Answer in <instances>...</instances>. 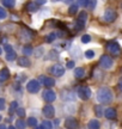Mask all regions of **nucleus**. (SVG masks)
<instances>
[{
	"label": "nucleus",
	"mask_w": 122,
	"mask_h": 129,
	"mask_svg": "<svg viewBox=\"0 0 122 129\" xmlns=\"http://www.w3.org/2000/svg\"><path fill=\"white\" fill-rule=\"evenodd\" d=\"M97 101L101 104H109L113 101V92L109 87H101L97 91Z\"/></svg>",
	"instance_id": "nucleus-1"
},
{
	"label": "nucleus",
	"mask_w": 122,
	"mask_h": 129,
	"mask_svg": "<svg viewBox=\"0 0 122 129\" xmlns=\"http://www.w3.org/2000/svg\"><path fill=\"white\" fill-rule=\"evenodd\" d=\"M77 94H78V97H79L80 99L87 101L90 97H91L92 92H91L90 87H87V86H80V87H78V90H77Z\"/></svg>",
	"instance_id": "nucleus-2"
},
{
	"label": "nucleus",
	"mask_w": 122,
	"mask_h": 129,
	"mask_svg": "<svg viewBox=\"0 0 122 129\" xmlns=\"http://www.w3.org/2000/svg\"><path fill=\"white\" fill-rule=\"evenodd\" d=\"M114 64V60L108 55H103L99 60V66L104 69H110Z\"/></svg>",
	"instance_id": "nucleus-3"
},
{
	"label": "nucleus",
	"mask_w": 122,
	"mask_h": 129,
	"mask_svg": "<svg viewBox=\"0 0 122 129\" xmlns=\"http://www.w3.org/2000/svg\"><path fill=\"white\" fill-rule=\"evenodd\" d=\"M86 19H87V13L85 12V11H81L78 16V19H77V22H75V28L77 30H81V29L84 28L85 23H86Z\"/></svg>",
	"instance_id": "nucleus-4"
},
{
	"label": "nucleus",
	"mask_w": 122,
	"mask_h": 129,
	"mask_svg": "<svg viewBox=\"0 0 122 129\" xmlns=\"http://www.w3.org/2000/svg\"><path fill=\"white\" fill-rule=\"evenodd\" d=\"M103 18L107 23H113V22H115V19L117 18V13L113 9H107L104 12Z\"/></svg>",
	"instance_id": "nucleus-5"
},
{
	"label": "nucleus",
	"mask_w": 122,
	"mask_h": 129,
	"mask_svg": "<svg viewBox=\"0 0 122 129\" xmlns=\"http://www.w3.org/2000/svg\"><path fill=\"white\" fill-rule=\"evenodd\" d=\"M40 88H41V85H40V81L38 80H30L26 85V90H28L30 93H37L40 91Z\"/></svg>",
	"instance_id": "nucleus-6"
},
{
	"label": "nucleus",
	"mask_w": 122,
	"mask_h": 129,
	"mask_svg": "<svg viewBox=\"0 0 122 129\" xmlns=\"http://www.w3.org/2000/svg\"><path fill=\"white\" fill-rule=\"evenodd\" d=\"M107 49L111 55H118L121 53V47L118 46V43H116V42H109L107 44Z\"/></svg>",
	"instance_id": "nucleus-7"
},
{
	"label": "nucleus",
	"mask_w": 122,
	"mask_h": 129,
	"mask_svg": "<svg viewBox=\"0 0 122 129\" xmlns=\"http://www.w3.org/2000/svg\"><path fill=\"white\" fill-rule=\"evenodd\" d=\"M50 73H52L53 75H55V77H62L64 73H65V67L60 63L54 64L52 68H50Z\"/></svg>",
	"instance_id": "nucleus-8"
},
{
	"label": "nucleus",
	"mask_w": 122,
	"mask_h": 129,
	"mask_svg": "<svg viewBox=\"0 0 122 129\" xmlns=\"http://www.w3.org/2000/svg\"><path fill=\"white\" fill-rule=\"evenodd\" d=\"M61 98L66 102H73L75 99V92L72 90H64L61 93Z\"/></svg>",
	"instance_id": "nucleus-9"
},
{
	"label": "nucleus",
	"mask_w": 122,
	"mask_h": 129,
	"mask_svg": "<svg viewBox=\"0 0 122 129\" xmlns=\"http://www.w3.org/2000/svg\"><path fill=\"white\" fill-rule=\"evenodd\" d=\"M43 99L46 102H48V103H52V102H54L56 99V94L52 90H46L43 92Z\"/></svg>",
	"instance_id": "nucleus-10"
},
{
	"label": "nucleus",
	"mask_w": 122,
	"mask_h": 129,
	"mask_svg": "<svg viewBox=\"0 0 122 129\" xmlns=\"http://www.w3.org/2000/svg\"><path fill=\"white\" fill-rule=\"evenodd\" d=\"M42 112H43V115L46 116L47 118H50V117H53V116H54V114H55V109H54V106H53V105L47 104V105L42 109Z\"/></svg>",
	"instance_id": "nucleus-11"
},
{
	"label": "nucleus",
	"mask_w": 122,
	"mask_h": 129,
	"mask_svg": "<svg viewBox=\"0 0 122 129\" xmlns=\"http://www.w3.org/2000/svg\"><path fill=\"white\" fill-rule=\"evenodd\" d=\"M108 120H115L116 117H117V114H116V110L115 109H113V108H108V109H105V111H104L103 114Z\"/></svg>",
	"instance_id": "nucleus-12"
},
{
	"label": "nucleus",
	"mask_w": 122,
	"mask_h": 129,
	"mask_svg": "<svg viewBox=\"0 0 122 129\" xmlns=\"http://www.w3.org/2000/svg\"><path fill=\"white\" fill-rule=\"evenodd\" d=\"M65 125L67 128H77L78 123H77V120L74 117H67L65 120Z\"/></svg>",
	"instance_id": "nucleus-13"
},
{
	"label": "nucleus",
	"mask_w": 122,
	"mask_h": 129,
	"mask_svg": "<svg viewBox=\"0 0 122 129\" xmlns=\"http://www.w3.org/2000/svg\"><path fill=\"white\" fill-rule=\"evenodd\" d=\"M20 37H22L23 41H30L33 38V32L28 30V29H23L22 32H20Z\"/></svg>",
	"instance_id": "nucleus-14"
},
{
	"label": "nucleus",
	"mask_w": 122,
	"mask_h": 129,
	"mask_svg": "<svg viewBox=\"0 0 122 129\" xmlns=\"http://www.w3.org/2000/svg\"><path fill=\"white\" fill-rule=\"evenodd\" d=\"M18 64L20 67H29L31 64V62L26 56H20V57H18Z\"/></svg>",
	"instance_id": "nucleus-15"
},
{
	"label": "nucleus",
	"mask_w": 122,
	"mask_h": 129,
	"mask_svg": "<svg viewBox=\"0 0 122 129\" xmlns=\"http://www.w3.org/2000/svg\"><path fill=\"white\" fill-rule=\"evenodd\" d=\"M40 80H42L46 87H52V86L55 85V80H54L53 78H43V77H41Z\"/></svg>",
	"instance_id": "nucleus-16"
},
{
	"label": "nucleus",
	"mask_w": 122,
	"mask_h": 129,
	"mask_svg": "<svg viewBox=\"0 0 122 129\" xmlns=\"http://www.w3.org/2000/svg\"><path fill=\"white\" fill-rule=\"evenodd\" d=\"M46 59H47V60H52V61L57 60V59H59V51H56L55 49L50 50L47 54V57H46Z\"/></svg>",
	"instance_id": "nucleus-17"
},
{
	"label": "nucleus",
	"mask_w": 122,
	"mask_h": 129,
	"mask_svg": "<svg viewBox=\"0 0 122 129\" xmlns=\"http://www.w3.org/2000/svg\"><path fill=\"white\" fill-rule=\"evenodd\" d=\"M10 77V71L7 68H3L0 71V81H6Z\"/></svg>",
	"instance_id": "nucleus-18"
},
{
	"label": "nucleus",
	"mask_w": 122,
	"mask_h": 129,
	"mask_svg": "<svg viewBox=\"0 0 122 129\" xmlns=\"http://www.w3.org/2000/svg\"><path fill=\"white\" fill-rule=\"evenodd\" d=\"M74 77L77 79H83L85 77V71L83 68H75L74 69Z\"/></svg>",
	"instance_id": "nucleus-19"
},
{
	"label": "nucleus",
	"mask_w": 122,
	"mask_h": 129,
	"mask_svg": "<svg viewBox=\"0 0 122 129\" xmlns=\"http://www.w3.org/2000/svg\"><path fill=\"white\" fill-rule=\"evenodd\" d=\"M57 36H60V32H52V34H49V35L46 37V42H47V43H50V42L54 41Z\"/></svg>",
	"instance_id": "nucleus-20"
},
{
	"label": "nucleus",
	"mask_w": 122,
	"mask_h": 129,
	"mask_svg": "<svg viewBox=\"0 0 122 129\" xmlns=\"http://www.w3.org/2000/svg\"><path fill=\"white\" fill-rule=\"evenodd\" d=\"M37 118H35V117H29L28 121H26V124L33 127V128H37Z\"/></svg>",
	"instance_id": "nucleus-21"
},
{
	"label": "nucleus",
	"mask_w": 122,
	"mask_h": 129,
	"mask_svg": "<svg viewBox=\"0 0 122 129\" xmlns=\"http://www.w3.org/2000/svg\"><path fill=\"white\" fill-rule=\"evenodd\" d=\"M1 3L5 7H9V9H12L16 5V0H1Z\"/></svg>",
	"instance_id": "nucleus-22"
},
{
	"label": "nucleus",
	"mask_w": 122,
	"mask_h": 129,
	"mask_svg": "<svg viewBox=\"0 0 122 129\" xmlns=\"http://www.w3.org/2000/svg\"><path fill=\"white\" fill-rule=\"evenodd\" d=\"M99 121H97V120H91L89 122V124H87V127L89 128H91V129H97V128H99Z\"/></svg>",
	"instance_id": "nucleus-23"
},
{
	"label": "nucleus",
	"mask_w": 122,
	"mask_h": 129,
	"mask_svg": "<svg viewBox=\"0 0 122 129\" xmlns=\"http://www.w3.org/2000/svg\"><path fill=\"white\" fill-rule=\"evenodd\" d=\"M95 114L97 115V117H102V116H103L104 111H103L102 105H96L95 106Z\"/></svg>",
	"instance_id": "nucleus-24"
},
{
	"label": "nucleus",
	"mask_w": 122,
	"mask_h": 129,
	"mask_svg": "<svg viewBox=\"0 0 122 129\" xmlns=\"http://www.w3.org/2000/svg\"><path fill=\"white\" fill-rule=\"evenodd\" d=\"M26 7H28V10L30 12H37V10H38L36 3H29V4L26 5Z\"/></svg>",
	"instance_id": "nucleus-25"
},
{
	"label": "nucleus",
	"mask_w": 122,
	"mask_h": 129,
	"mask_svg": "<svg viewBox=\"0 0 122 129\" xmlns=\"http://www.w3.org/2000/svg\"><path fill=\"white\" fill-rule=\"evenodd\" d=\"M78 6H79L78 4H73V5H71L70 10H68V13H70L71 16H74V14L77 13V12H78Z\"/></svg>",
	"instance_id": "nucleus-26"
},
{
	"label": "nucleus",
	"mask_w": 122,
	"mask_h": 129,
	"mask_svg": "<svg viewBox=\"0 0 122 129\" xmlns=\"http://www.w3.org/2000/svg\"><path fill=\"white\" fill-rule=\"evenodd\" d=\"M16 56H17L16 51H13V50L7 51V54H6V60L7 61H13L14 59H16Z\"/></svg>",
	"instance_id": "nucleus-27"
},
{
	"label": "nucleus",
	"mask_w": 122,
	"mask_h": 129,
	"mask_svg": "<svg viewBox=\"0 0 122 129\" xmlns=\"http://www.w3.org/2000/svg\"><path fill=\"white\" fill-rule=\"evenodd\" d=\"M52 127H53L52 122H49V121H44V122H42V124L40 125L41 129H50Z\"/></svg>",
	"instance_id": "nucleus-28"
},
{
	"label": "nucleus",
	"mask_w": 122,
	"mask_h": 129,
	"mask_svg": "<svg viewBox=\"0 0 122 129\" xmlns=\"http://www.w3.org/2000/svg\"><path fill=\"white\" fill-rule=\"evenodd\" d=\"M17 108H18V103H17V102H12V103H11V105H10L9 111L11 112V114H13L14 111L17 110Z\"/></svg>",
	"instance_id": "nucleus-29"
},
{
	"label": "nucleus",
	"mask_w": 122,
	"mask_h": 129,
	"mask_svg": "<svg viewBox=\"0 0 122 129\" xmlns=\"http://www.w3.org/2000/svg\"><path fill=\"white\" fill-rule=\"evenodd\" d=\"M31 53H33V48H31L30 46H26V47H24V48H23V54L25 56H26V55H30Z\"/></svg>",
	"instance_id": "nucleus-30"
},
{
	"label": "nucleus",
	"mask_w": 122,
	"mask_h": 129,
	"mask_svg": "<svg viewBox=\"0 0 122 129\" xmlns=\"http://www.w3.org/2000/svg\"><path fill=\"white\" fill-rule=\"evenodd\" d=\"M16 127H17V128H25V127H26V122L23 120H18L16 122Z\"/></svg>",
	"instance_id": "nucleus-31"
},
{
	"label": "nucleus",
	"mask_w": 122,
	"mask_h": 129,
	"mask_svg": "<svg viewBox=\"0 0 122 129\" xmlns=\"http://www.w3.org/2000/svg\"><path fill=\"white\" fill-rule=\"evenodd\" d=\"M96 5H97V0H89V3H87V6L90 10H94L96 7Z\"/></svg>",
	"instance_id": "nucleus-32"
},
{
	"label": "nucleus",
	"mask_w": 122,
	"mask_h": 129,
	"mask_svg": "<svg viewBox=\"0 0 122 129\" xmlns=\"http://www.w3.org/2000/svg\"><path fill=\"white\" fill-rule=\"evenodd\" d=\"M43 53H44V49H43V47H38V49L36 50L35 55H36V57H41V56L43 55Z\"/></svg>",
	"instance_id": "nucleus-33"
},
{
	"label": "nucleus",
	"mask_w": 122,
	"mask_h": 129,
	"mask_svg": "<svg viewBox=\"0 0 122 129\" xmlns=\"http://www.w3.org/2000/svg\"><path fill=\"white\" fill-rule=\"evenodd\" d=\"M16 114H17L19 117H24V116H25V110H24V109H22V108H17Z\"/></svg>",
	"instance_id": "nucleus-34"
},
{
	"label": "nucleus",
	"mask_w": 122,
	"mask_h": 129,
	"mask_svg": "<svg viewBox=\"0 0 122 129\" xmlns=\"http://www.w3.org/2000/svg\"><path fill=\"white\" fill-rule=\"evenodd\" d=\"M95 56V51L94 50H86L85 51V57H87V59H92Z\"/></svg>",
	"instance_id": "nucleus-35"
},
{
	"label": "nucleus",
	"mask_w": 122,
	"mask_h": 129,
	"mask_svg": "<svg viewBox=\"0 0 122 129\" xmlns=\"http://www.w3.org/2000/svg\"><path fill=\"white\" fill-rule=\"evenodd\" d=\"M90 41H91L90 35H84V36L81 37V42H83V43H89Z\"/></svg>",
	"instance_id": "nucleus-36"
},
{
	"label": "nucleus",
	"mask_w": 122,
	"mask_h": 129,
	"mask_svg": "<svg viewBox=\"0 0 122 129\" xmlns=\"http://www.w3.org/2000/svg\"><path fill=\"white\" fill-rule=\"evenodd\" d=\"M6 16H7L6 11H5L3 7H0V19H5L6 18Z\"/></svg>",
	"instance_id": "nucleus-37"
},
{
	"label": "nucleus",
	"mask_w": 122,
	"mask_h": 129,
	"mask_svg": "<svg viewBox=\"0 0 122 129\" xmlns=\"http://www.w3.org/2000/svg\"><path fill=\"white\" fill-rule=\"evenodd\" d=\"M87 3H89V0H78V5L83 6V7L87 6Z\"/></svg>",
	"instance_id": "nucleus-38"
},
{
	"label": "nucleus",
	"mask_w": 122,
	"mask_h": 129,
	"mask_svg": "<svg viewBox=\"0 0 122 129\" xmlns=\"http://www.w3.org/2000/svg\"><path fill=\"white\" fill-rule=\"evenodd\" d=\"M5 103H6V102H5L4 98H0V111L5 109Z\"/></svg>",
	"instance_id": "nucleus-39"
},
{
	"label": "nucleus",
	"mask_w": 122,
	"mask_h": 129,
	"mask_svg": "<svg viewBox=\"0 0 122 129\" xmlns=\"http://www.w3.org/2000/svg\"><path fill=\"white\" fill-rule=\"evenodd\" d=\"M66 66H67V68H73V66H74V61H68V62L66 63Z\"/></svg>",
	"instance_id": "nucleus-40"
},
{
	"label": "nucleus",
	"mask_w": 122,
	"mask_h": 129,
	"mask_svg": "<svg viewBox=\"0 0 122 129\" xmlns=\"http://www.w3.org/2000/svg\"><path fill=\"white\" fill-rule=\"evenodd\" d=\"M5 50H6V53H7V51L13 50V49H12V46H10V44H6V46H5Z\"/></svg>",
	"instance_id": "nucleus-41"
},
{
	"label": "nucleus",
	"mask_w": 122,
	"mask_h": 129,
	"mask_svg": "<svg viewBox=\"0 0 122 129\" xmlns=\"http://www.w3.org/2000/svg\"><path fill=\"white\" fill-rule=\"evenodd\" d=\"M47 3V0H36V4L37 5H44Z\"/></svg>",
	"instance_id": "nucleus-42"
},
{
	"label": "nucleus",
	"mask_w": 122,
	"mask_h": 129,
	"mask_svg": "<svg viewBox=\"0 0 122 129\" xmlns=\"http://www.w3.org/2000/svg\"><path fill=\"white\" fill-rule=\"evenodd\" d=\"M59 122H60L59 120H55V121H54V125H55V127H57V125H59Z\"/></svg>",
	"instance_id": "nucleus-43"
},
{
	"label": "nucleus",
	"mask_w": 122,
	"mask_h": 129,
	"mask_svg": "<svg viewBox=\"0 0 122 129\" xmlns=\"http://www.w3.org/2000/svg\"><path fill=\"white\" fill-rule=\"evenodd\" d=\"M118 87H120V90L122 91V79L120 80V83H118Z\"/></svg>",
	"instance_id": "nucleus-44"
},
{
	"label": "nucleus",
	"mask_w": 122,
	"mask_h": 129,
	"mask_svg": "<svg viewBox=\"0 0 122 129\" xmlns=\"http://www.w3.org/2000/svg\"><path fill=\"white\" fill-rule=\"evenodd\" d=\"M62 1H64V3H66V4H68V3H71L72 0H62Z\"/></svg>",
	"instance_id": "nucleus-45"
},
{
	"label": "nucleus",
	"mask_w": 122,
	"mask_h": 129,
	"mask_svg": "<svg viewBox=\"0 0 122 129\" xmlns=\"http://www.w3.org/2000/svg\"><path fill=\"white\" fill-rule=\"evenodd\" d=\"M1 53H3V49H1V47H0V55H1Z\"/></svg>",
	"instance_id": "nucleus-46"
},
{
	"label": "nucleus",
	"mask_w": 122,
	"mask_h": 129,
	"mask_svg": "<svg viewBox=\"0 0 122 129\" xmlns=\"http://www.w3.org/2000/svg\"><path fill=\"white\" fill-rule=\"evenodd\" d=\"M53 1H60V0H53Z\"/></svg>",
	"instance_id": "nucleus-47"
},
{
	"label": "nucleus",
	"mask_w": 122,
	"mask_h": 129,
	"mask_svg": "<svg viewBox=\"0 0 122 129\" xmlns=\"http://www.w3.org/2000/svg\"><path fill=\"white\" fill-rule=\"evenodd\" d=\"M0 121H1V115H0Z\"/></svg>",
	"instance_id": "nucleus-48"
}]
</instances>
